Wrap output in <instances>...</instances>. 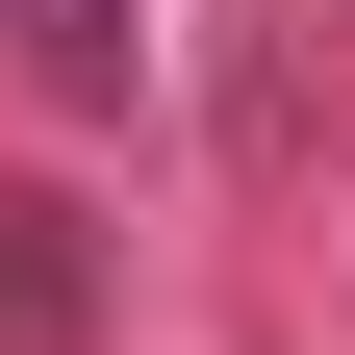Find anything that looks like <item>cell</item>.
<instances>
[{
	"mask_svg": "<svg viewBox=\"0 0 355 355\" xmlns=\"http://www.w3.org/2000/svg\"><path fill=\"white\" fill-rule=\"evenodd\" d=\"M76 330V229H51V203H0V355H51Z\"/></svg>",
	"mask_w": 355,
	"mask_h": 355,
	"instance_id": "obj_1",
	"label": "cell"
},
{
	"mask_svg": "<svg viewBox=\"0 0 355 355\" xmlns=\"http://www.w3.org/2000/svg\"><path fill=\"white\" fill-rule=\"evenodd\" d=\"M0 26H26V51H51L76 102H127V0H0Z\"/></svg>",
	"mask_w": 355,
	"mask_h": 355,
	"instance_id": "obj_2",
	"label": "cell"
}]
</instances>
